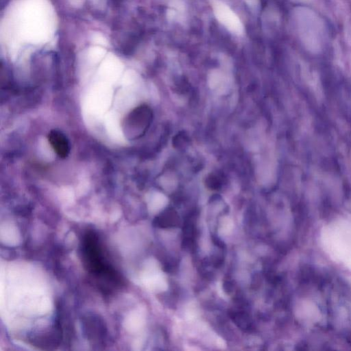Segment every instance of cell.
<instances>
[{
    "instance_id": "6da1fadb",
    "label": "cell",
    "mask_w": 351,
    "mask_h": 351,
    "mask_svg": "<svg viewBox=\"0 0 351 351\" xmlns=\"http://www.w3.org/2000/svg\"><path fill=\"white\" fill-rule=\"evenodd\" d=\"M81 255L85 269L94 276L101 290L106 293L112 291L121 286L123 279L117 270L108 262L97 234L94 231H88L82 237L81 241Z\"/></svg>"
},
{
    "instance_id": "7a4b0ae2",
    "label": "cell",
    "mask_w": 351,
    "mask_h": 351,
    "mask_svg": "<svg viewBox=\"0 0 351 351\" xmlns=\"http://www.w3.org/2000/svg\"><path fill=\"white\" fill-rule=\"evenodd\" d=\"M48 139L59 157L64 158L68 156L70 152V143L64 133L58 130H53L49 132Z\"/></svg>"
},
{
    "instance_id": "3957f363",
    "label": "cell",
    "mask_w": 351,
    "mask_h": 351,
    "mask_svg": "<svg viewBox=\"0 0 351 351\" xmlns=\"http://www.w3.org/2000/svg\"><path fill=\"white\" fill-rule=\"evenodd\" d=\"M84 325V330L90 341H101L106 339V328L101 319L88 317Z\"/></svg>"
},
{
    "instance_id": "277c9868",
    "label": "cell",
    "mask_w": 351,
    "mask_h": 351,
    "mask_svg": "<svg viewBox=\"0 0 351 351\" xmlns=\"http://www.w3.org/2000/svg\"><path fill=\"white\" fill-rule=\"evenodd\" d=\"M183 245L190 250L194 249L197 237V226L194 219L191 217L183 222Z\"/></svg>"
},
{
    "instance_id": "5b68a950",
    "label": "cell",
    "mask_w": 351,
    "mask_h": 351,
    "mask_svg": "<svg viewBox=\"0 0 351 351\" xmlns=\"http://www.w3.org/2000/svg\"><path fill=\"white\" fill-rule=\"evenodd\" d=\"M179 218L174 213H167L158 217L154 222V226L162 228H169L176 227L180 224Z\"/></svg>"
},
{
    "instance_id": "8992f818",
    "label": "cell",
    "mask_w": 351,
    "mask_h": 351,
    "mask_svg": "<svg viewBox=\"0 0 351 351\" xmlns=\"http://www.w3.org/2000/svg\"><path fill=\"white\" fill-rule=\"evenodd\" d=\"M230 316L234 322L242 329L250 330L252 326V322L250 315L243 311H232Z\"/></svg>"
}]
</instances>
